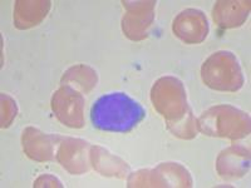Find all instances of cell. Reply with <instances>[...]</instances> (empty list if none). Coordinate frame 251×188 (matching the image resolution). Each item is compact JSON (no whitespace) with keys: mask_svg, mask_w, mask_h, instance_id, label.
<instances>
[{"mask_svg":"<svg viewBox=\"0 0 251 188\" xmlns=\"http://www.w3.org/2000/svg\"><path fill=\"white\" fill-rule=\"evenodd\" d=\"M145 117V108L122 92L102 95L91 109L92 124L103 132L128 133Z\"/></svg>","mask_w":251,"mask_h":188,"instance_id":"1","label":"cell"},{"mask_svg":"<svg viewBox=\"0 0 251 188\" xmlns=\"http://www.w3.org/2000/svg\"><path fill=\"white\" fill-rule=\"evenodd\" d=\"M199 129L212 137L239 140L250 133V117L231 106L212 107L199 119Z\"/></svg>","mask_w":251,"mask_h":188,"instance_id":"2","label":"cell"},{"mask_svg":"<svg viewBox=\"0 0 251 188\" xmlns=\"http://www.w3.org/2000/svg\"><path fill=\"white\" fill-rule=\"evenodd\" d=\"M201 75L206 86L215 91L236 92L244 86V75L239 60L231 51L214 53L203 63Z\"/></svg>","mask_w":251,"mask_h":188,"instance_id":"3","label":"cell"},{"mask_svg":"<svg viewBox=\"0 0 251 188\" xmlns=\"http://www.w3.org/2000/svg\"><path fill=\"white\" fill-rule=\"evenodd\" d=\"M151 99L154 108L169 120V128L178 124L185 116L191 113L182 82L175 77L157 80L151 91Z\"/></svg>","mask_w":251,"mask_h":188,"instance_id":"4","label":"cell"},{"mask_svg":"<svg viewBox=\"0 0 251 188\" xmlns=\"http://www.w3.org/2000/svg\"><path fill=\"white\" fill-rule=\"evenodd\" d=\"M84 98L71 87H62L51 98V108L63 124L72 128L83 127Z\"/></svg>","mask_w":251,"mask_h":188,"instance_id":"5","label":"cell"},{"mask_svg":"<svg viewBox=\"0 0 251 188\" xmlns=\"http://www.w3.org/2000/svg\"><path fill=\"white\" fill-rule=\"evenodd\" d=\"M174 31L186 43H200L207 37V19L200 10L187 9L175 19Z\"/></svg>","mask_w":251,"mask_h":188,"instance_id":"6","label":"cell"},{"mask_svg":"<svg viewBox=\"0 0 251 188\" xmlns=\"http://www.w3.org/2000/svg\"><path fill=\"white\" fill-rule=\"evenodd\" d=\"M249 149L234 145L221 152L217 158V171L224 178H239L249 171Z\"/></svg>","mask_w":251,"mask_h":188,"instance_id":"7","label":"cell"},{"mask_svg":"<svg viewBox=\"0 0 251 188\" xmlns=\"http://www.w3.org/2000/svg\"><path fill=\"white\" fill-rule=\"evenodd\" d=\"M88 148V143L82 140H73L66 138L60 143V148L58 152V161L71 173H82L88 169L86 162V149Z\"/></svg>","mask_w":251,"mask_h":188,"instance_id":"8","label":"cell"}]
</instances>
